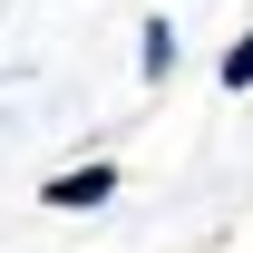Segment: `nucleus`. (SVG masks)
<instances>
[{
	"instance_id": "7ed1b4c3",
	"label": "nucleus",
	"mask_w": 253,
	"mask_h": 253,
	"mask_svg": "<svg viewBox=\"0 0 253 253\" xmlns=\"http://www.w3.org/2000/svg\"><path fill=\"white\" fill-rule=\"evenodd\" d=\"M214 78H224V88H234V97L253 88V30H244V39H234V49H224V59H214Z\"/></svg>"
},
{
	"instance_id": "f03ea898",
	"label": "nucleus",
	"mask_w": 253,
	"mask_h": 253,
	"mask_svg": "<svg viewBox=\"0 0 253 253\" xmlns=\"http://www.w3.org/2000/svg\"><path fill=\"white\" fill-rule=\"evenodd\" d=\"M175 59H185V39H175V20H146V39H136V68H146V78H175Z\"/></svg>"
},
{
	"instance_id": "f257e3e1",
	"label": "nucleus",
	"mask_w": 253,
	"mask_h": 253,
	"mask_svg": "<svg viewBox=\"0 0 253 253\" xmlns=\"http://www.w3.org/2000/svg\"><path fill=\"white\" fill-rule=\"evenodd\" d=\"M49 205H59V214H97V205H117V166L107 156H88V166H68V175H49Z\"/></svg>"
}]
</instances>
